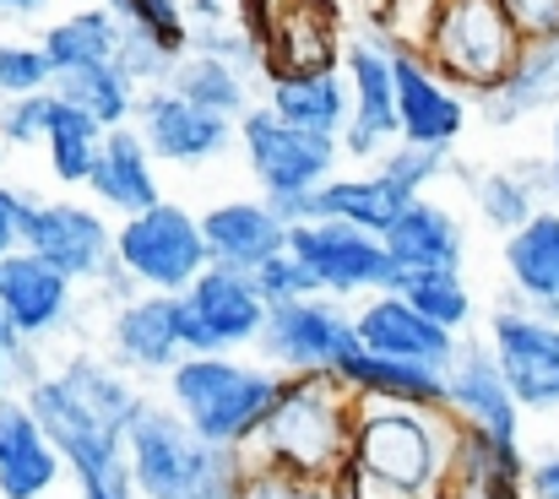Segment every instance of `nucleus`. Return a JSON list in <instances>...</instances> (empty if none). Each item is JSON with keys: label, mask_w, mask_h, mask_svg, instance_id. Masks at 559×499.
I'll return each mask as SVG.
<instances>
[{"label": "nucleus", "mask_w": 559, "mask_h": 499, "mask_svg": "<svg viewBox=\"0 0 559 499\" xmlns=\"http://www.w3.org/2000/svg\"><path fill=\"white\" fill-rule=\"evenodd\" d=\"M462 424L445 407H413L391 396H359L354 478L365 499H440L451 489Z\"/></svg>", "instance_id": "1"}, {"label": "nucleus", "mask_w": 559, "mask_h": 499, "mask_svg": "<svg viewBox=\"0 0 559 499\" xmlns=\"http://www.w3.org/2000/svg\"><path fill=\"white\" fill-rule=\"evenodd\" d=\"M131 484L142 499H239L255 467L250 445H212L175 402H142L126 429Z\"/></svg>", "instance_id": "2"}, {"label": "nucleus", "mask_w": 559, "mask_h": 499, "mask_svg": "<svg viewBox=\"0 0 559 499\" xmlns=\"http://www.w3.org/2000/svg\"><path fill=\"white\" fill-rule=\"evenodd\" d=\"M354 424L359 396L337 375H288L261 435L250 440V456L337 484L354 467Z\"/></svg>", "instance_id": "3"}, {"label": "nucleus", "mask_w": 559, "mask_h": 499, "mask_svg": "<svg viewBox=\"0 0 559 499\" xmlns=\"http://www.w3.org/2000/svg\"><path fill=\"white\" fill-rule=\"evenodd\" d=\"M283 369L272 364H245L234 353H186L164 385L169 402L186 413V424L212 445H250L283 391Z\"/></svg>", "instance_id": "4"}, {"label": "nucleus", "mask_w": 559, "mask_h": 499, "mask_svg": "<svg viewBox=\"0 0 559 499\" xmlns=\"http://www.w3.org/2000/svg\"><path fill=\"white\" fill-rule=\"evenodd\" d=\"M418 49L462 87L489 98L522 60L527 33L516 27L506 0H429Z\"/></svg>", "instance_id": "5"}, {"label": "nucleus", "mask_w": 559, "mask_h": 499, "mask_svg": "<svg viewBox=\"0 0 559 499\" xmlns=\"http://www.w3.org/2000/svg\"><path fill=\"white\" fill-rule=\"evenodd\" d=\"M27 402H33V413L44 418L49 440L60 445V456H66V467H71V478H76L82 495H136V484H131V456H126V429H115V424H104L93 407H82V402L60 385L55 369L27 385Z\"/></svg>", "instance_id": "6"}, {"label": "nucleus", "mask_w": 559, "mask_h": 499, "mask_svg": "<svg viewBox=\"0 0 559 499\" xmlns=\"http://www.w3.org/2000/svg\"><path fill=\"white\" fill-rule=\"evenodd\" d=\"M115 261L136 277V288L186 294L190 283L212 266V250H206V228H201L195 212L175 206V201H158L136 217H120Z\"/></svg>", "instance_id": "7"}, {"label": "nucleus", "mask_w": 559, "mask_h": 499, "mask_svg": "<svg viewBox=\"0 0 559 499\" xmlns=\"http://www.w3.org/2000/svg\"><path fill=\"white\" fill-rule=\"evenodd\" d=\"M239 147H245V164L255 174L261 195L316 190V185H326V179L337 174V164H343V142H337V136L288 126L272 104H261V109H250V115L239 120Z\"/></svg>", "instance_id": "8"}, {"label": "nucleus", "mask_w": 559, "mask_h": 499, "mask_svg": "<svg viewBox=\"0 0 559 499\" xmlns=\"http://www.w3.org/2000/svg\"><path fill=\"white\" fill-rule=\"evenodd\" d=\"M288 250L321 277L326 294L337 299H365L396 283V256L385 245V234H370L359 223H337V217H316V223H294L288 228Z\"/></svg>", "instance_id": "9"}, {"label": "nucleus", "mask_w": 559, "mask_h": 499, "mask_svg": "<svg viewBox=\"0 0 559 499\" xmlns=\"http://www.w3.org/2000/svg\"><path fill=\"white\" fill-rule=\"evenodd\" d=\"M354 342H359L354 310H343L337 294H310V299L272 305L255 353L283 375H332Z\"/></svg>", "instance_id": "10"}, {"label": "nucleus", "mask_w": 559, "mask_h": 499, "mask_svg": "<svg viewBox=\"0 0 559 499\" xmlns=\"http://www.w3.org/2000/svg\"><path fill=\"white\" fill-rule=\"evenodd\" d=\"M266 316H272L266 294L255 288L250 272H234V266H206L180 294L186 353H239V347H255Z\"/></svg>", "instance_id": "11"}, {"label": "nucleus", "mask_w": 559, "mask_h": 499, "mask_svg": "<svg viewBox=\"0 0 559 499\" xmlns=\"http://www.w3.org/2000/svg\"><path fill=\"white\" fill-rule=\"evenodd\" d=\"M343 71H348V87H354V120L337 136L343 158L374 164L402 136V126H396V49H391V38L380 27L354 33L348 49H343Z\"/></svg>", "instance_id": "12"}, {"label": "nucleus", "mask_w": 559, "mask_h": 499, "mask_svg": "<svg viewBox=\"0 0 559 499\" xmlns=\"http://www.w3.org/2000/svg\"><path fill=\"white\" fill-rule=\"evenodd\" d=\"M396 49V142H424V147H456L467 131V93L407 38H391Z\"/></svg>", "instance_id": "13"}, {"label": "nucleus", "mask_w": 559, "mask_h": 499, "mask_svg": "<svg viewBox=\"0 0 559 499\" xmlns=\"http://www.w3.org/2000/svg\"><path fill=\"white\" fill-rule=\"evenodd\" d=\"M489 347L527 413L559 407V316L544 310H495L489 321Z\"/></svg>", "instance_id": "14"}, {"label": "nucleus", "mask_w": 559, "mask_h": 499, "mask_svg": "<svg viewBox=\"0 0 559 499\" xmlns=\"http://www.w3.org/2000/svg\"><path fill=\"white\" fill-rule=\"evenodd\" d=\"M22 245L38 250L44 261H55L76 283H98L104 266L115 261V228L104 223V212L98 206H82V201H66V195L27 206Z\"/></svg>", "instance_id": "15"}, {"label": "nucleus", "mask_w": 559, "mask_h": 499, "mask_svg": "<svg viewBox=\"0 0 559 499\" xmlns=\"http://www.w3.org/2000/svg\"><path fill=\"white\" fill-rule=\"evenodd\" d=\"M131 126L147 136V147L158 153V164H180V168H201V164H212V158H223L228 142L239 136V120L190 104L180 87L142 93Z\"/></svg>", "instance_id": "16"}, {"label": "nucleus", "mask_w": 559, "mask_h": 499, "mask_svg": "<svg viewBox=\"0 0 559 499\" xmlns=\"http://www.w3.org/2000/svg\"><path fill=\"white\" fill-rule=\"evenodd\" d=\"M0 310L27 342H49V336H60L71 326L76 277H66L38 250L16 245L11 256H0Z\"/></svg>", "instance_id": "17"}, {"label": "nucleus", "mask_w": 559, "mask_h": 499, "mask_svg": "<svg viewBox=\"0 0 559 499\" xmlns=\"http://www.w3.org/2000/svg\"><path fill=\"white\" fill-rule=\"evenodd\" d=\"M445 413L462 429H489V435H511L516 440L527 407L516 402V391H511V380H506V369H500L489 342L462 336L456 358L445 364Z\"/></svg>", "instance_id": "18"}, {"label": "nucleus", "mask_w": 559, "mask_h": 499, "mask_svg": "<svg viewBox=\"0 0 559 499\" xmlns=\"http://www.w3.org/2000/svg\"><path fill=\"white\" fill-rule=\"evenodd\" d=\"M71 478L60 445L49 440L44 418L33 413L27 391L0 396V499H44Z\"/></svg>", "instance_id": "19"}, {"label": "nucleus", "mask_w": 559, "mask_h": 499, "mask_svg": "<svg viewBox=\"0 0 559 499\" xmlns=\"http://www.w3.org/2000/svg\"><path fill=\"white\" fill-rule=\"evenodd\" d=\"M109 353L131 375H169L186 358V332H180V294H131L109 316Z\"/></svg>", "instance_id": "20"}, {"label": "nucleus", "mask_w": 559, "mask_h": 499, "mask_svg": "<svg viewBox=\"0 0 559 499\" xmlns=\"http://www.w3.org/2000/svg\"><path fill=\"white\" fill-rule=\"evenodd\" d=\"M354 326H359V342L374 347V353H391V358H418V364H451L456 347H462V332L429 321L407 294L396 288H380V294H365L359 310H354Z\"/></svg>", "instance_id": "21"}, {"label": "nucleus", "mask_w": 559, "mask_h": 499, "mask_svg": "<svg viewBox=\"0 0 559 499\" xmlns=\"http://www.w3.org/2000/svg\"><path fill=\"white\" fill-rule=\"evenodd\" d=\"M206 228V250L212 266H234V272H255L266 266L277 250H288V223L272 212V201H223L212 212H201Z\"/></svg>", "instance_id": "22"}, {"label": "nucleus", "mask_w": 559, "mask_h": 499, "mask_svg": "<svg viewBox=\"0 0 559 499\" xmlns=\"http://www.w3.org/2000/svg\"><path fill=\"white\" fill-rule=\"evenodd\" d=\"M87 195H98V206L120 212V217H136L147 206L164 201V185H158V153L147 147V136L136 126H115L109 142H104V158L87 174Z\"/></svg>", "instance_id": "23"}, {"label": "nucleus", "mask_w": 559, "mask_h": 499, "mask_svg": "<svg viewBox=\"0 0 559 499\" xmlns=\"http://www.w3.org/2000/svg\"><path fill=\"white\" fill-rule=\"evenodd\" d=\"M332 375L354 396H391V402H413V407H445V369L440 364L391 358V353H374L365 342H354Z\"/></svg>", "instance_id": "24"}, {"label": "nucleus", "mask_w": 559, "mask_h": 499, "mask_svg": "<svg viewBox=\"0 0 559 499\" xmlns=\"http://www.w3.org/2000/svg\"><path fill=\"white\" fill-rule=\"evenodd\" d=\"M261 82H266V104L288 126H305V131H321V136H343L348 120H354V87H348L343 66L305 71V76H261Z\"/></svg>", "instance_id": "25"}, {"label": "nucleus", "mask_w": 559, "mask_h": 499, "mask_svg": "<svg viewBox=\"0 0 559 499\" xmlns=\"http://www.w3.org/2000/svg\"><path fill=\"white\" fill-rule=\"evenodd\" d=\"M506 272L533 310L559 316V212H533L506 239Z\"/></svg>", "instance_id": "26"}, {"label": "nucleus", "mask_w": 559, "mask_h": 499, "mask_svg": "<svg viewBox=\"0 0 559 499\" xmlns=\"http://www.w3.org/2000/svg\"><path fill=\"white\" fill-rule=\"evenodd\" d=\"M385 245H391L396 266H462V256H467V234H462L456 212H445L429 195L402 206V217L385 228Z\"/></svg>", "instance_id": "27"}, {"label": "nucleus", "mask_w": 559, "mask_h": 499, "mask_svg": "<svg viewBox=\"0 0 559 499\" xmlns=\"http://www.w3.org/2000/svg\"><path fill=\"white\" fill-rule=\"evenodd\" d=\"M407 201H418V195H407V190H396L385 174H332L326 185H316V217H337V223H359V228H370V234H385L396 217H402V206ZM310 217V223H316Z\"/></svg>", "instance_id": "28"}, {"label": "nucleus", "mask_w": 559, "mask_h": 499, "mask_svg": "<svg viewBox=\"0 0 559 499\" xmlns=\"http://www.w3.org/2000/svg\"><path fill=\"white\" fill-rule=\"evenodd\" d=\"M451 484L484 489L489 499H527V462H522V445H516L511 435L462 429V435H456Z\"/></svg>", "instance_id": "29"}, {"label": "nucleus", "mask_w": 559, "mask_h": 499, "mask_svg": "<svg viewBox=\"0 0 559 499\" xmlns=\"http://www.w3.org/2000/svg\"><path fill=\"white\" fill-rule=\"evenodd\" d=\"M120 33H126V22L98 0V5H82V11L49 22V27L38 33V44H44L55 76H66V71H82V66L115 60V55H120Z\"/></svg>", "instance_id": "30"}, {"label": "nucleus", "mask_w": 559, "mask_h": 499, "mask_svg": "<svg viewBox=\"0 0 559 499\" xmlns=\"http://www.w3.org/2000/svg\"><path fill=\"white\" fill-rule=\"evenodd\" d=\"M555 98H559V38H527L516 71L484 98V104H489L484 115H489L495 126H511V120H522V115L549 109Z\"/></svg>", "instance_id": "31"}, {"label": "nucleus", "mask_w": 559, "mask_h": 499, "mask_svg": "<svg viewBox=\"0 0 559 499\" xmlns=\"http://www.w3.org/2000/svg\"><path fill=\"white\" fill-rule=\"evenodd\" d=\"M104 142H109V126L55 87V120H49V136H44V158L55 168V179L60 185H87V174L104 158Z\"/></svg>", "instance_id": "32"}, {"label": "nucleus", "mask_w": 559, "mask_h": 499, "mask_svg": "<svg viewBox=\"0 0 559 499\" xmlns=\"http://www.w3.org/2000/svg\"><path fill=\"white\" fill-rule=\"evenodd\" d=\"M169 87H180L190 104L217 109V115H228V120H245V115L255 109V104H250V71L234 66V60H223V55L186 49V60H180V71H175Z\"/></svg>", "instance_id": "33"}, {"label": "nucleus", "mask_w": 559, "mask_h": 499, "mask_svg": "<svg viewBox=\"0 0 559 499\" xmlns=\"http://www.w3.org/2000/svg\"><path fill=\"white\" fill-rule=\"evenodd\" d=\"M55 87H60L71 104H82L87 115H98L109 131H115V126H131V120H136V104H142V87L126 76L120 60H98V66L66 71V76H55Z\"/></svg>", "instance_id": "34"}, {"label": "nucleus", "mask_w": 559, "mask_h": 499, "mask_svg": "<svg viewBox=\"0 0 559 499\" xmlns=\"http://www.w3.org/2000/svg\"><path fill=\"white\" fill-rule=\"evenodd\" d=\"M391 288L407 294L429 321H440L451 332H467V321H473V294H467L462 266H402Z\"/></svg>", "instance_id": "35"}, {"label": "nucleus", "mask_w": 559, "mask_h": 499, "mask_svg": "<svg viewBox=\"0 0 559 499\" xmlns=\"http://www.w3.org/2000/svg\"><path fill=\"white\" fill-rule=\"evenodd\" d=\"M115 60L126 66V76H131L142 93H153V87H169V82H175L186 49H175L169 38H158V33L142 27V22H126V33H120V55H115Z\"/></svg>", "instance_id": "36"}, {"label": "nucleus", "mask_w": 559, "mask_h": 499, "mask_svg": "<svg viewBox=\"0 0 559 499\" xmlns=\"http://www.w3.org/2000/svg\"><path fill=\"white\" fill-rule=\"evenodd\" d=\"M445 153L451 147H424V142H391L380 158H374V174H385L396 190H407V195H424L440 174H445Z\"/></svg>", "instance_id": "37"}, {"label": "nucleus", "mask_w": 559, "mask_h": 499, "mask_svg": "<svg viewBox=\"0 0 559 499\" xmlns=\"http://www.w3.org/2000/svg\"><path fill=\"white\" fill-rule=\"evenodd\" d=\"M49 87H55V66L44 44H0V98H27Z\"/></svg>", "instance_id": "38"}, {"label": "nucleus", "mask_w": 559, "mask_h": 499, "mask_svg": "<svg viewBox=\"0 0 559 499\" xmlns=\"http://www.w3.org/2000/svg\"><path fill=\"white\" fill-rule=\"evenodd\" d=\"M478 206H484V217L495 223V228H506V234H516L538 206H533V185L522 179V174H489L484 185H478Z\"/></svg>", "instance_id": "39"}, {"label": "nucleus", "mask_w": 559, "mask_h": 499, "mask_svg": "<svg viewBox=\"0 0 559 499\" xmlns=\"http://www.w3.org/2000/svg\"><path fill=\"white\" fill-rule=\"evenodd\" d=\"M49 120H55V87L27 98H0V142L11 147H44Z\"/></svg>", "instance_id": "40"}, {"label": "nucleus", "mask_w": 559, "mask_h": 499, "mask_svg": "<svg viewBox=\"0 0 559 499\" xmlns=\"http://www.w3.org/2000/svg\"><path fill=\"white\" fill-rule=\"evenodd\" d=\"M250 277H255V288L266 294V305H288V299L326 294V288H321V277H316V272H310V266H305L294 250H277V256H272L266 266H255Z\"/></svg>", "instance_id": "41"}, {"label": "nucleus", "mask_w": 559, "mask_h": 499, "mask_svg": "<svg viewBox=\"0 0 559 499\" xmlns=\"http://www.w3.org/2000/svg\"><path fill=\"white\" fill-rule=\"evenodd\" d=\"M239 499H343V495H337V484H326V478H305V473H288V467H272V462H255Z\"/></svg>", "instance_id": "42"}, {"label": "nucleus", "mask_w": 559, "mask_h": 499, "mask_svg": "<svg viewBox=\"0 0 559 499\" xmlns=\"http://www.w3.org/2000/svg\"><path fill=\"white\" fill-rule=\"evenodd\" d=\"M527 38H559V0H506Z\"/></svg>", "instance_id": "43"}, {"label": "nucleus", "mask_w": 559, "mask_h": 499, "mask_svg": "<svg viewBox=\"0 0 559 499\" xmlns=\"http://www.w3.org/2000/svg\"><path fill=\"white\" fill-rule=\"evenodd\" d=\"M27 190H5L0 185V256H11L22 245V223H27Z\"/></svg>", "instance_id": "44"}, {"label": "nucleus", "mask_w": 559, "mask_h": 499, "mask_svg": "<svg viewBox=\"0 0 559 499\" xmlns=\"http://www.w3.org/2000/svg\"><path fill=\"white\" fill-rule=\"evenodd\" d=\"M527 499H559V456H544L527 467Z\"/></svg>", "instance_id": "45"}, {"label": "nucleus", "mask_w": 559, "mask_h": 499, "mask_svg": "<svg viewBox=\"0 0 559 499\" xmlns=\"http://www.w3.org/2000/svg\"><path fill=\"white\" fill-rule=\"evenodd\" d=\"M190 22H223V16H234V0H186Z\"/></svg>", "instance_id": "46"}, {"label": "nucleus", "mask_w": 559, "mask_h": 499, "mask_svg": "<svg viewBox=\"0 0 559 499\" xmlns=\"http://www.w3.org/2000/svg\"><path fill=\"white\" fill-rule=\"evenodd\" d=\"M44 5H49V0H0V16H11V22H16V16H38Z\"/></svg>", "instance_id": "47"}, {"label": "nucleus", "mask_w": 559, "mask_h": 499, "mask_svg": "<svg viewBox=\"0 0 559 499\" xmlns=\"http://www.w3.org/2000/svg\"><path fill=\"white\" fill-rule=\"evenodd\" d=\"M5 391H16V380H11V347L0 342V396H5Z\"/></svg>", "instance_id": "48"}, {"label": "nucleus", "mask_w": 559, "mask_h": 499, "mask_svg": "<svg viewBox=\"0 0 559 499\" xmlns=\"http://www.w3.org/2000/svg\"><path fill=\"white\" fill-rule=\"evenodd\" d=\"M440 499H489V495H484V489H467V484H451Z\"/></svg>", "instance_id": "49"}, {"label": "nucleus", "mask_w": 559, "mask_h": 499, "mask_svg": "<svg viewBox=\"0 0 559 499\" xmlns=\"http://www.w3.org/2000/svg\"><path fill=\"white\" fill-rule=\"evenodd\" d=\"M549 185H555V195H559V120H555V153H549Z\"/></svg>", "instance_id": "50"}, {"label": "nucleus", "mask_w": 559, "mask_h": 499, "mask_svg": "<svg viewBox=\"0 0 559 499\" xmlns=\"http://www.w3.org/2000/svg\"><path fill=\"white\" fill-rule=\"evenodd\" d=\"M82 499H142V495H82Z\"/></svg>", "instance_id": "51"}]
</instances>
